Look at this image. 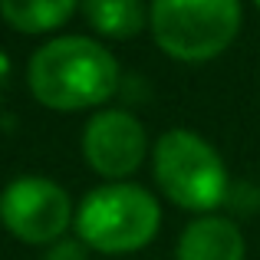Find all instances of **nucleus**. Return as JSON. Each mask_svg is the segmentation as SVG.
<instances>
[{
  "label": "nucleus",
  "instance_id": "9",
  "mask_svg": "<svg viewBox=\"0 0 260 260\" xmlns=\"http://www.w3.org/2000/svg\"><path fill=\"white\" fill-rule=\"evenodd\" d=\"M83 13L99 37L128 40L139 37L148 23V10L142 0H83Z\"/></svg>",
  "mask_w": 260,
  "mask_h": 260
},
{
  "label": "nucleus",
  "instance_id": "5",
  "mask_svg": "<svg viewBox=\"0 0 260 260\" xmlns=\"http://www.w3.org/2000/svg\"><path fill=\"white\" fill-rule=\"evenodd\" d=\"M0 221L17 241L50 247L66 237L70 224L76 221V211L63 184L53 178L23 175L13 178L0 194Z\"/></svg>",
  "mask_w": 260,
  "mask_h": 260
},
{
  "label": "nucleus",
  "instance_id": "3",
  "mask_svg": "<svg viewBox=\"0 0 260 260\" xmlns=\"http://www.w3.org/2000/svg\"><path fill=\"white\" fill-rule=\"evenodd\" d=\"M152 175L172 204L211 214L228 198L231 178L217 148L194 128H168L152 148Z\"/></svg>",
  "mask_w": 260,
  "mask_h": 260
},
{
  "label": "nucleus",
  "instance_id": "2",
  "mask_svg": "<svg viewBox=\"0 0 260 260\" xmlns=\"http://www.w3.org/2000/svg\"><path fill=\"white\" fill-rule=\"evenodd\" d=\"M76 237L99 254H135L148 247L161 228L158 198L142 184L109 181L79 201Z\"/></svg>",
  "mask_w": 260,
  "mask_h": 260
},
{
  "label": "nucleus",
  "instance_id": "8",
  "mask_svg": "<svg viewBox=\"0 0 260 260\" xmlns=\"http://www.w3.org/2000/svg\"><path fill=\"white\" fill-rule=\"evenodd\" d=\"M79 0H0V17L7 26L26 37L59 30L66 20L76 13Z\"/></svg>",
  "mask_w": 260,
  "mask_h": 260
},
{
  "label": "nucleus",
  "instance_id": "6",
  "mask_svg": "<svg viewBox=\"0 0 260 260\" xmlns=\"http://www.w3.org/2000/svg\"><path fill=\"white\" fill-rule=\"evenodd\" d=\"M145 125L125 109H99L83 128V158L106 181H122L145 161Z\"/></svg>",
  "mask_w": 260,
  "mask_h": 260
},
{
  "label": "nucleus",
  "instance_id": "4",
  "mask_svg": "<svg viewBox=\"0 0 260 260\" xmlns=\"http://www.w3.org/2000/svg\"><path fill=\"white\" fill-rule=\"evenodd\" d=\"M241 0H152L148 26L155 46L178 63L221 56L241 30Z\"/></svg>",
  "mask_w": 260,
  "mask_h": 260
},
{
  "label": "nucleus",
  "instance_id": "11",
  "mask_svg": "<svg viewBox=\"0 0 260 260\" xmlns=\"http://www.w3.org/2000/svg\"><path fill=\"white\" fill-rule=\"evenodd\" d=\"M254 4H257V10H260V0H254Z\"/></svg>",
  "mask_w": 260,
  "mask_h": 260
},
{
  "label": "nucleus",
  "instance_id": "10",
  "mask_svg": "<svg viewBox=\"0 0 260 260\" xmlns=\"http://www.w3.org/2000/svg\"><path fill=\"white\" fill-rule=\"evenodd\" d=\"M43 260H89V247L79 237H63V241L46 247Z\"/></svg>",
  "mask_w": 260,
  "mask_h": 260
},
{
  "label": "nucleus",
  "instance_id": "1",
  "mask_svg": "<svg viewBox=\"0 0 260 260\" xmlns=\"http://www.w3.org/2000/svg\"><path fill=\"white\" fill-rule=\"evenodd\" d=\"M26 83L40 106L79 112L102 106L119 86L115 56L89 37H53L30 56Z\"/></svg>",
  "mask_w": 260,
  "mask_h": 260
},
{
  "label": "nucleus",
  "instance_id": "7",
  "mask_svg": "<svg viewBox=\"0 0 260 260\" xmlns=\"http://www.w3.org/2000/svg\"><path fill=\"white\" fill-rule=\"evenodd\" d=\"M175 260H244V234L221 214H201L181 231Z\"/></svg>",
  "mask_w": 260,
  "mask_h": 260
}]
</instances>
